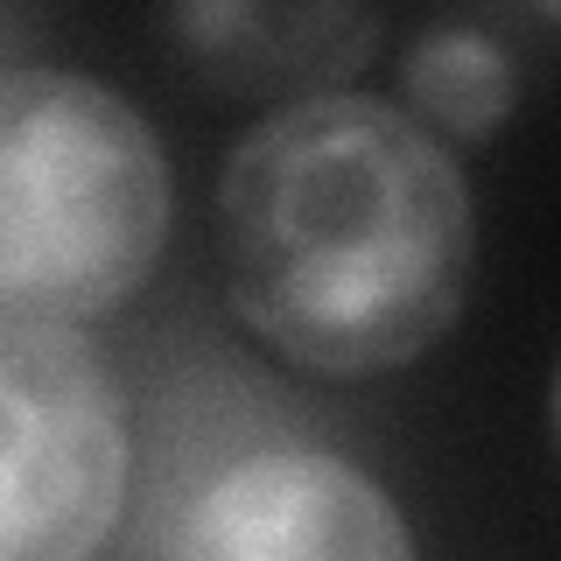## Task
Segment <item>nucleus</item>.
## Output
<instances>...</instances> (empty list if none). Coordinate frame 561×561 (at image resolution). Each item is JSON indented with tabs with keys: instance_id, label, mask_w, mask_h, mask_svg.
Masks as SVG:
<instances>
[{
	"instance_id": "8",
	"label": "nucleus",
	"mask_w": 561,
	"mask_h": 561,
	"mask_svg": "<svg viewBox=\"0 0 561 561\" xmlns=\"http://www.w3.org/2000/svg\"><path fill=\"white\" fill-rule=\"evenodd\" d=\"M540 22H554V28H561V8H540Z\"/></svg>"
},
{
	"instance_id": "5",
	"label": "nucleus",
	"mask_w": 561,
	"mask_h": 561,
	"mask_svg": "<svg viewBox=\"0 0 561 561\" xmlns=\"http://www.w3.org/2000/svg\"><path fill=\"white\" fill-rule=\"evenodd\" d=\"M162 28L218 84L260 92V99L288 92L280 105H295V99L337 92L365 64L379 14L365 8H175L162 14Z\"/></svg>"
},
{
	"instance_id": "7",
	"label": "nucleus",
	"mask_w": 561,
	"mask_h": 561,
	"mask_svg": "<svg viewBox=\"0 0 561 561\" xmlns=\"http://www.w3.org/2000/svg\"><path fill=\"white\" fill-rule=\"evenodd\" d=\"M554 443H561V365H554Z\"/></svg>"
},
{
	"instance_id": "6",
	"label": "nucleus",
	"mask_w": 561,
	"mask_h": 561,
	"mask_svg": "<svg viewBox=\"0 0 561 561\" xmlns=\"http://www.w3.org/2000/svg\"><path fill=\"white\" fill-rule=\"evenodd\" d=\"M519 70L484 22H435L408 43V113L435 140H491L513 119Z\"/></svg>"
},
{
	"instance_id": "4",
	"label": "nucleus",
	"mask_w": 561,
	"mask_h": 561,
	"mask_svg": "<svg viewBox=\"0 0 561 561\" xmlns=\"http://www.w3.org/2000/svg\"><path fill=\"white\" fill-rule=\"evenodd\" d=\"M169 561H421L408 513L337 449L280 443L225 463L175 519Z\"/></svg>"
},
{
	"instance_id": "2",
	"label": "nucleus",
	"mask_w": 561,
	"mask_h": 561,
	"mask_svg": "<svg viewBox=\"0 0 561 561\" xmlns=\"http://www.w3.org/2000/svg\"><path fill=\"white\" fill-rule=\"evenodd\" d=\"M169 154L140 105L57 64L0 70V316L92 323L169 245Z\"/></svg>"
},
{
	"instance_id": "3",
	"label": "nucleus",
	"mask_w": 561,
	"mask_h": 561,
	"mask_svg": "<svg viewBox=\"0 0 561 561\" xmlns=\"http://www.w3.org/2000/svg\"><path fill=\"white\" fill-rule=\"evenodd\" d=\"M134 428L78 323L0 316V561H99L127 513Z\"/></svg>"
},
{
	"instance_id": "1",
	"label": "nucleus",
	"mask_w": 561,
	"mask_h": 561,
	"mask_svg": "<svg viewBox=\"0 0 561 561\" xmlns=\"http://www.w3.org/2000/svg\"><path fill=\"white\" fill-rule=\"evenodd\" d=\"M239 323L316 379H386L463 316L478 210L408 105L323 92L274 105L218 175Z\"/></svg>"
}]
</instances>
